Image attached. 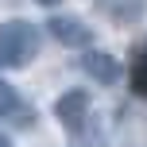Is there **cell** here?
Here are the masks:
<instances>
[{
  "label": "cell",
  "mask_w": 147,
  "mask_h": 147,
  "mask_svg": "<svg viewBox=\"0 0 147 147\" xmlns=\"http://www.w3.org/2000/svg\"><path fill=\"white\" fill-rule=\"evenodd\" d=\"M39 54V27L27 20H4L0 23V66L23 70Z\"/></svg>",
  "instance_id": "cell-1"
},
{
  "label": "cell",
  "mask_w": 147,
  "mask_h": 147,
  "mask_svg": "<svg viewBox=\"0 0 147 147\" xmlns=\"http://www.w3.org/2000/svg\"><path fill=\"white\" fill-rule=\"evenodd\" d=\"M89 109H93L89 89H66V93L54 101V116H58V124L66 128V132H81V128H85Z\"/></svg>",
  "instance_id": "cell-2"
},
{
  "label": "cell",
  "mask_w": 147,
  "mask_h": 147,
  "mask_svg": "<svg viewBox=\"0 0 147 147\" xmlns=\"http://www.w3.org/2000/svg\"><path fill=\"white\" fill-rule=\"evenodd\" d=\"M47 31L70 51H89L93 47V27H85V20H78V16H51Z\"/></svg>",
  "instance_id": "cell-3"
},
{
  "label": "cell",
  "mask_w": 147,
  "mask_h": 147,
  "mask_svg": "<svg viewBox=\"0 0 147 147\" xmlns=\"http://www.w3.org/2000/svg\"><path fill=\"white\" fill-rule=\"evenodd\" d=\"M81 70L89 74V78H97L101 85H116L120 78H124V66H120L116 54L109 51H85V58H81Z\"/></svg>",
  "instance_id": "cell-4"
},
{
  "label": "cell",
  "mask_w": 147,
  "mask_h": 147,
  "mask_svg": "<svg viewBox=\"0 0 147 147\" xmlns=\"http://www.w3.org/2000/svg\"><path fill=\"white\" fill-rule=\"evenodd\" d=\"M16 112H23V101H20V89L8 85L4 78H0V120L16 116Z\"/></svg>",
  "instance_id": "cell-5"
},
{
  "label": "cell",
  "mask_w": 147,
  "mask_h": 147,
  "mask_svg": "<svg viewBox=\"0 0 147 147\" xmlns=\"http://www.w3.org/2000/svg\"><path fill=\"white\" fill-rule=\"evenodd\" d=\"M128 85L136 97H147V54H136V62L128 66Z\"/></svg>",
  "instance_id": "cell-6"
},
{
  "label": "cell",
  "mask_w": 147,
  "mask_h": 147,
  "mask_svg": "<svg viewBox=\"0 0 147 147\" xmlns=\"http://www.w3.org/2000/svg\"><path fill=\"white\" fill-rule=\"evenodd\" d=\"M35 4H43V8H54V4H62V0H35Z\"/></svg>",
  "instance_id": "cell-7"
},
{
  "label": "cell",
  "mask_w": 147,
  "mask_h": 147,
  "mask_svg": "<svg viewBox=\"0 0 147 147\" xmlns=\"http://www.w3.org/2000/svg\"><path fill=\"white\" fill-rule=\"evenodd\" d=\"M0 147H12V140H4V136H0Z\"/></svg>",
  "instance_id": "cell-8"
}]
</instances>
